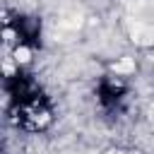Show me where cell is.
Masks as SVG:
<instances>
[{"mask_svg": "<svg viewBox=\"0 0 154 154\" xmlns=\"http://www.w3.org/2000/svg\"><path fill=\"white\" fill-rule=\"evenodd\" d=\"M132 41H137V43H152V41H154V26L137 24V26L132 29Z\"/></svg>", "mask_w": 154, "mask_h": 154, "instance_id": "6da1fadb", "label": "cell"}, {"mask_svg": "<svg viewBox=\"0 0 154 154\" xmlns=\"http://www.w3.org/2000/svg\"><path fill=\"white\" fill-rule=\"evenodd\" d=\"M113 70H116V72H132V70H135V60H132V58H123V60H118V63L113 65Z\"/></svg>", "mask_w": 154, "mask_h": 154, "instance_id": "7a4b0ae2", "label": "cell"}, {"mask_svg": "<svg viewBox=\"0 0 154 154\" xmlns=\"http://www.w3.org/2000/svg\"><path fill=\"white\" fill-rule=\"evenodd\" d=\"M29 60H31V51L24 46H17L14 48V63H29Z\"/></svg>", "mask_w": 154, "mask_h": 154, "instance_id": "3957f363", "label": "cell"}, {"mask_svg": "<svg viewBox=\"0 0 154 154\" xmlns=\"http://www.w3.org/2000/svg\"><path fill=\"white\" fill-rule=\"evenodd\" d=\"M113 154H123V152H113Z\"/></svg>", "mask_w": 154, "mask_h": 154, "instance_id": "277c9868", "label": "cell"}]
</instances>
